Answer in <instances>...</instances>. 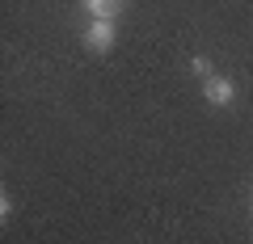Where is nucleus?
Listing matches in <instances>:
<instances>
[{
	"instance_id": "7ed1b4c3",
	"label": "nucleus",
	"mask_w": 253,
	"mask_h": 244,
	"mask_svg": "<svg viewBox=\"0 0 253 244\" xmlns=\"http://www.w3.org/2000/svg\"><path fill=\"white\" fill-rule=\"evenodd\" d=\"M81 9L93 17H118V9H123V0H81Z\"/></svg>"
},
{
	"instance_id": "423d86ee",
	"label": "nucleus",
	"mask_w": 253,
	"mask_h": 244,
	"mask_svg": "<svg viewBox=\"0 0 253 244\" xmlns=\"http://www.w3.org/2000/svg\"><path fill=\"white\" fill-rule=\"evenodd\" d=\"M123 4H126V0H123Z\"/></svg>"
},
{
	"instance_id": "20e7f679",
	"label": "nucleus",
	"mask_w": 253,
	"mask_h": 244,
	"mask_svg": "<svg viewBox=\"0 0 253 244\" xmlns=\"http://www.w3.org/2000/svg\"><path fill=\"white\" fill-rule=\"evenodd\" d=\"M190 68H194V76H199V80L215 76V68H211V59H207V55H190Z\"/></svg>"
},
{
	"instance_id": "f03ea898",
	"label": "nucleus",
	"mask_w": 253,
	"mask_h": 244,
	"mask_svg": "<svg viewBox=\"0 0 253 244\" xmlns=\"http://www.w3.org/2000/svg\"><path fill=\"white\" fill-rule=\"evenodd\" d=\"M203 97H207V105H232V97H236V84L228 80V76H207L203 80Z\"/></svg>"
},
{
	"instance_id": "39448f33",
	"label": "nucleus",
	"mask_w": 253,
	"mask_h": 244,
	"mask_svg": "<svg viewBox=\"0 0 253 244\" xmlns=\"http://www.w3.org/2000/svg\"><path fill=\"white\" fill-rule=\"evenodd\" d=\"M249 210H253V202H249Z\"/></svg>"
},
{
	"instance_id": "f257e3e1",
	"label": "nucleus",
	"mask_w": 253,
	"mask_h": 244,
	"mask_svg": "<svg viewBox=\"0 0 253 244\" xmlns=\"http://www.w3.org/2000/svg\"><path fill=\"white\" fill-rule=\"evenodd\" d=\"M118 42V26H114V17H93L89 26H84V46L89 51H97V55H110V46Z\"/></svg>"
}]
</instances>
